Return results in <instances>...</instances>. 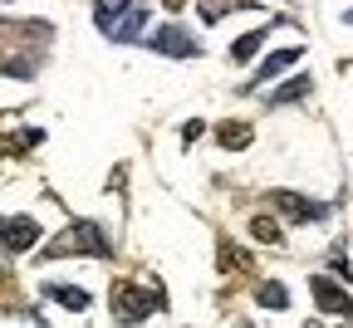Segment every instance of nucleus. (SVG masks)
Listing matches in <instances>:
<instances>
[{
  "instance_id": "4468645a",
  "label": "nucleus",
  "mask_w": 353,
  "mask_h": 328,
  "mask_svg": "<svg viewBox=\"0 0 353 328\" xmlns=\"http://www.w3.org/2000/svg\"><path fill=\"white\" fill-rule=\"evenodd\" d=\"M250 236H255V240H270V245H280V225H275L270 216H255V221H250Z\"/></svg>"
},
{
  "instance_id": "0eeeda50",
  "label": "nucleus",
  "mask_w": 353,
  "mask_h": 328,
  "mask_svg": "<svg viewBox=\"0 0 353 328\" xmlns=\"http://www.w3.org/2000/svg\"><path fill=\"white\" fill-rule=\"evenodd\" d=\"M309 289H314V304H319L324 314L353 318V299H348V294H343V289L334 285V279H324V274H319V279H309Z\"/></svg>"
},
{
  "instance_id": "423d86ee",
  "label": "nucleus",
  "mask_w": 353,
  "mask_h": 328,
  "mask_svg": "<svg viewBox=\"0 0 353 328\" xmlns=\"http://www.w3.org/2000/svg\"><path fill=\"white\" fill-rule=\"evenodd\" d=\"M270 206H275L280 216H290V221H324V216H329V206L309 201V196H294V192H275Z\"/></svg>"
},
{
  "instance_id": "f03ea898",
  "label": "nucleus",
  "mask_w": 353,
  "mask_h": 328,
  "mask_svg": "<svg viewBox=\"0 0 353 328\" xmlns=\"http://www.w3.org/2000/svg\"><path fill=\"white\" fill-rule=\"evenodd\" d=\"M108 236L99 225H88V221H79L74 230H64V236L54 240V245H44V260H59V255H99V260H108Z\"/></svg>"
},
{
  "instance_id": "9b49d317",
  "label": "nucleus",
  "mask_w": 353,
  "mask_h": 328,
  "mask_svg": "<svg viewBox=\"0 0 353 328\" xmlns=\"http://www.w3.org/2000/svg\"><path fill=\"white\" fill-rule=\"evenodd\" d=\"M260 44H265V30H250V34H241V39L231 44V59H236V64H250Z\"/></svg>"
},
{
  "instance_id": "7ed1b4c3",
  "label": "nucleus",
  "mask_w": 353,
  "mask_h": 328,
  "mask_svg": "<svg viewBox=\"0 0 353 328\" xmlns=\"http://www.w3.org/2000/svg\"><path fill=\"white\" fill-rule=\"evenodd\" d=\"M157 304H162V294H148V289H138V285H118V294H113V314H118L123 323H143Z\"/></svg>"
},
{
  "instance_id": "ddd939ff",
  "label": "nucleus",
  "mask_w": 353,
  "mask_h": 328,
  "mask_svg": "<svg viewBox=\"0 0 353 328\" xmlns=\"http://www.w3.org/2000/svg\"><path fill=\"white\" fill-rule=\"evenodd\" d=\"M255 299H260L265 309H290V294H285V285H260V289H255Z\"/></svg>"
},
{
  "instance_id": "6e6552de",
  "label": "nucleus",
  "mask_w": 353,
  "mask_h": 328,
  "mask_svg": "<svg viewBox=\"0 0 353 328\" xmlns=\"http://www.w3.org/2000/svg\"><path fill=\"white\" fill-rule=\"evenodd\" d=\"M44 294H50L54 304H64V309H74V314H83L88 304H94V299H88L83 289H69V285H44Z\"/></svg>"
},
{
  "instance_id": "f8f14e48",
  "label": "nucleus",
  "mask_w": 353,
  "mask_h": 328,
  "mask_svg": "<svg viewBox=\"0 0 353 328\" xmlns=\"http://www.w3.org/2000/svg\"><path fill=\"white\" fill-rule=\"evenodd\" d=\"M309 88H314V83H309V79H290L285 88H275V93H270V103H294V99H304V93H309Z\"/></svg>"
},
{
  "instance_id": "20e7f679",
  "label": "nucleus",
  "mask_w": 353,
  "mask_h": 328,
  "mask_svg": "<svg viewBox=\"0 0 353 328\" xmlns=\"http://www.w3.org/2000/svg\"><path fill=\"white\" fill-rule=\"evenodd\" d=\"M148 44H152L157 54H172V59H192V54H201L196 34H187L182 25H162V30H157V34H152Z\"/></svg>"
},
{
  "instance_id": "1a4fd4ad",
  "label": "nucleus",
  "mask_w": 353,
  "mask_h": 328,
  "mask_svg": "<svg viewBox=\"0 0 353 328\" xmlns=\"http://www.w3.org/2000/svg\"><path fill=\"white\" fill-rule=\"evenodd\" d=\"M216 143H221V147H231V152H241V147H250V127H245V123H221Z\"/></svg>"
},
{
  "instance_id": "f257e3e1",
  "label": "nucleus",
  "mask_w": 353,
  "mask_h": 328,
  "mask_svg": "<svg viewBox=\"0 0 353 328\" xmlns=\"http://www.w3.org/2000/svg\"><path fill=\"white\" fill-rule=\"evenodd\" d=\"M143 20H148V10L132 6V0H99V6H94V25H99L108 39H123V44L138 39Z\"/></svg>"
},
{
  "instance_id": "39448f33",
  "label": "nucleus",
  "mask_w": 353,
  "mask_h": 328,
  "mask_svg": "<svg viewBox=\"0 0 353 328\" xmlns=\"http://www.w3.org/2000/svg\"><path fill=\"white\" fill-rule=\"evenodd\" d=\"M34 240H39V225H34L30 216H10V221H0V245H6V250L25 255Z\"/></svg>"
},
{
  "instance_id": "9d476101",
  "label": "nucleus",
  "mask_w": 353,
  "mask_h": 328,
  "mask_svg": "<svg viewBox=\"0 0 353 328\" xmlns=\"http://www.w3.org/2000/svg\"><path fill=\"white\" fill-rule=\"evenodd\" d=\"M299 54H304V50H280V54H270V59H265V64H260V74H255V83H265V79H275V74H285V69H290V64H294Z\"/></svg>"
}]
</instances>
